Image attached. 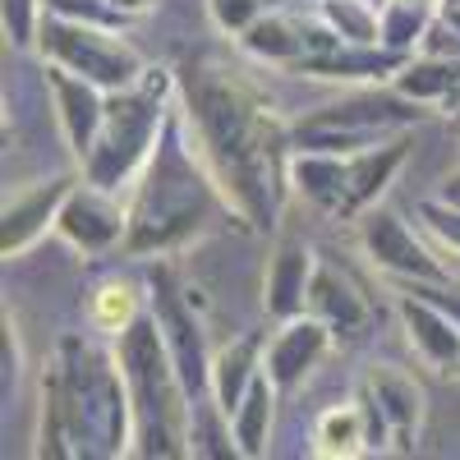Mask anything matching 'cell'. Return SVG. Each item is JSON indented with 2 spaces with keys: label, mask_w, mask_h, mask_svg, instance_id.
Segmentation results:
<instances>
[{
  "label": "cell",
  "mask_w": 460,
  "mask_h": 460,
  "mask_svg": "<svg viewBox=\"0 0 460 460\" xmlns=\"http://www.w3.org/2000/svg\"><path fill=\"white\" fill-rule=\"evenodd\" d=\"M115 5H120L125 14H134V19H143L152 5H157V0H115Z\"/></svg>",
  "instance_id": "cell-35"
},
{
  "label": "cell",
  "mask_w": 460,
  "mask_h": 460,
  "mask_svg": "<svg viewBox=\"0 0 460 460\" xmlns=\"http://www.w3.org/2000/svg\"><path fill=\"white\" fill-rule=\"evenodd\" d=\"M125 230H129V208L120 203V194L97 184H74L69 199L56 217V235L84 258H106L125 244Z\"/></svg>",
  "instance_id": "cell-11"
},
{
  "label": "cell",
  "mask_w": 460,
  "mask_h": 460,
  "mask_svg": "<svg viewBox=\"0 0 460 460\" xmlns=\"http://www.w3.org/2000/svg\"><path fill=\"white\" fill-rule=\"evenodd\" d=\"M332 345H336V336L327 332V323H318L314 314H299V318L281 323L277 336L267 341L262 368H267V377L277 382V392L290 396L318 373V364L332 355Z\"/></svg>",
  "instance_id": "cell-13"
},
{
  "label": "cell",
  "mask_w": 460,
  "mask_h": 460,
  "mask_svg": "<svg viewBox=\"0 0 460 460\" xmlns=\"http://www.w3.org/2000/svg\"><path fill=\"white\" fill-rule=\"evenodd\" d=\"M438 199H442V203H451V208H460V171L442 175V184H438Z\"/></svg>",
  "instance_id": "cell-33"
},
{
  "label": "cell",
  "mask_w": 460,
  "mask_h": 460,
  "mask_svg": "<svg viewBox=\"0 0 460 460\" xmlns=\"http://www.w3.org/2000/svg\"><path fill=\"white\" fill-rule=\"evenodd\" d=\"M267 10V0H208V14H212V23L226 32V37H240L249 23H258Z\"/></svg>",
  "instance_id": "cell-31"
},
{
  "label": "cell",
  "mask_w": 460,
  "mask_h": 460,
  "mask_svg": "<svg viewBox=\"0 0 460 460\" xmlns=\"http://www.w3.org/2000/svg\"><path fill=\"white\" fill-rule=\"evenodd\" d=\"M175 74L171 69H143V79L106 93V115L93 152L79 162L84 180L111 194H129V184L138 180V171L147 166L152 147L162 143L171 115H175Z\"/></svg>",
  "instance_id": "cell-5"
},
{
  "label": "cell",
  "mask_w": 460,
  "mask_h": 460,
  "mask_svg": "<svg viewBox=\"0 0 460 460\" xmlns=\"http://www.w3.org/2000/svg\"><path fill=\"white\" fill-rule=\"evenodd\" d=\"M318 19L355 47H382V10L368 0H318Z\"/></svg>",
  "instance_id": "cell-27"
},
{
  "label": "cell",
  "mask_w": 460,
  "mask_h": 460,
  "mask_svg": "<svg viewBox=\"0 0 460 460\" xmlns=\"http://www.w3.org/2000/svg\"><path fill=\"white\" fill-rule=\"evenodd\" d=\"M134 451V405L115 350L84 332H65L42 368L37 456L115 460Z\"/></svg>",
  "instance_id": "cell-2"
},
{
  "label": "cell",
  "mask_w": 460,
  "mask_h": 460,
  "mask_svg": "<svg viewBox=\"0 0 460 460\" xmlns=\"http://www.w3.org/2000/svg\"><path fill=\"white\" fill-rule=\"evenodd\" d=\"M392 88L410 102H424V106H442V102H460V56L447 51H414L401 74L392 79Z\"/></svg>",
  "instance_id": "cell-22"
},
{
  "label": "cell",
  "mask_w": 460,
  "mask_h": 460,
  "mask_svg": "<svg viewBox=\"0 0 460 460\" xmlns=\"http://www.w3.org/2000/svg\"><path fill=\"white\" fill-rule=\"evenodd\" d=\"M438 23V0H382V47L414 56Z\"/></svg>",
  "instance_id": "cell-26"
},
{
  "label": "cell",
  "mask_w": 460,
  "mask_h": 460,
  "mask_svg": "<svg viewBox=\"0 0 460 460\" xmlns=\"http://www.w3.org/2000/svg\"><path fill=\"white\" fill-rule=\"evenodd\" d=\"M143 286H147V314L162 327V341H166V350H171L184 387H189V401L194 405L208 401L212 396V355L217 350H208V323L199 314L194 290L184 286V277L175 272L171 258H152Z\"/></svg>",
  "instance_id": "cell-7"
},
{
  "label": "cell",
  "mask_w": 460,
  "mask_h": 460,
  "mask_svg": "<svg viewBox=\"0 0 460 460\" xmlns=\"http://www.w3.org/2000/svg\"><path fill=\"white\" fill-rule=\"evenodd\" d=\"M396 318L405 327V341H410V350L424 359L429 368L438 373H456L460 368V323L447 318L438 304H429L424 295H414L401 286L396 295Z\"/></svg>",
  "instance_id": "cell-17"
},
{
  "label": "cell",
  "mask_w": 460,
  "mask_h": 460,
  "mask_svg": "<svg viewBox=\"0 0 460 460\" xmlns=\"http://www.w3.org/2000/svg\"><path fill=\"white\" fill-rule=\"evenodd\" d=\"M345 171H350V157H345V152H309V147L290 152V189L309 208H318L323 217L341 212Z\"/></svg>",
  "instance_id": "cell-21"
},
{
  "label": "cell",
  "mask_w": 460,
  "mask_h": 460,
  "mask_svg": "<svg viewBox=\"0 0 460 460\" xmlns=\"http://www.w3.org/2000/svg\"><path fill=\"white\" fill-rule=\"evenodd\" d=\"M47 14L74 19V23H93V28H111V32H125L134 23V14H125L115 0H42Z\"/></svg>",
  "instance_id": "cell-28"
},
{
  "label": "cell",
  "mask_w": 460,
  "mask_h": 460,
  "mask_svg": "<svg viewBox=\"0 0 460 460\" xmlns=\"http://www.w3.org/2000/svg\"><path fill=\"white\" fill-rule=\"evenodd\" d=\"M424 120H429L424 102H410L396 88L387 93L373 88V93H350V97L327 102L309 115H299V120H290V143L309 147V152H345L350 157V152L401 138Z\"/></svg>",
  "instance_id": "cell-6"
},
{
  "label": "cell",
  "mask_w": 460,
  "mask_h": 460,
  "mask_svg": "<svg viewBox=\"0 0 460 460\" xmlns=\"http://www.w3.org/2000/svg\"><path fill=\"white\" fill-rule=\"evenodd\" d=\"M0 19H5L10 47L28 51V47H37V32H42L47 5H42V0H0Z\"/></svg>",
  "instance_id": "cell-29"
},
{
  "label": "cell",
  "mask_w": 460,
  "mask_h": 460,
  "mask_svg": "<svg viewBox=\"0 0 460 460\" xmlns=\"http://www.w3.org/2000/svg\"><path fill=\"white\" fill-rule=\"evenodd\" d=\"M47 88H51V102H56V120H60L65 147L84 162L93 152V143H97L102 115H106V88L79 79V74H69L60 65H47Z\"/></svg>",
  "instance_id": "cell-16"
},
{
  "label": "cell",
  "mask_w": 460,
  "mask_h": 460,
  "mask_svg": "<svg viewBox=\"0 0 460 460\" xmlns=\"http://www.w3.org/2000/svg\"><path fill=\"white\" fill-rule=\"evenodd\" d=\"M240 51L262 60V65H277V69H290V74H304L318 56H327L332 47H341L345 37H336L318 10L314 19L309 14H290V10H267L258 23H249L240 37Z\"/></svg>",
  "instance_id": "cell-9"
},
{
  "label": "cell",
  "mask_w": 460,
  "mask_h": 460,
  "mask_svg": "<svg viewBox=\"0 0 460 460\" xmlns=\"http://www.w3.org/2000/svg\"><path fill=\"white\" fill-rule=\"evenodd\" d=\"M314 456H323V460L373 456V433H368V414H364L359 396H350L345 405H332V410L318 414V424H314Z\"/></svg>",
  "instance_id": "cell-24"
},
{
  "label": "cell",
  "mask_w": 460,
  "mask_h": 460,
  "mask_svg": "<svg viewBox=\"0 0 460 460\" xmlns=\"http://www.w3.org/2000/svg\"><path fill=\"white\" fill-rule=\"evenodd\" d=\"M143 295H147V286H138V281H129V277H106V281H97L93 286V295H88V323L102 332V336H120L125 327H134L147 309H143Z\"/></svg>",
  "instance_id": "cell-25"
},
{
  "label": "cell",
  "mask_w": 460,
  "mask_h": 460,
  "mask_svg": "<svg viewBox=\"0 0 460 460\" xmlns=\"http://www.w3.org/2000/svg\"><path fill=\"white\" fill-rule=\"evenodd\" d=\"M318 272V258L304 240H281L267 258V277H262V309L267 318L290 323L299 314H309V286Z\"/></svg>",
  "instance_id": "cell-18"
},
{
  "label": "cell",
  "mask_w": 460,
  "mask_h": 460,
  "mask_svg": "<svg viewBox=\"0 0 460 460\" xmlns=\"http://www.w3.org/2000/svg\"><path fill=\"white\" fill-rule=\"evenodd\" d=\"M451 125H456V129H460V102H456V106H451Z\"/></svg>",
  "instance_id": "cell-36"
},
{
  "label": "cell",
  "mask_w": 460,
  "mask_h": 460,
  "mask_svg": "<svg viewBox=\"0 0 460 460\" xmlns=\"http://www.w3.org/2000/svg\"><path fill=\"white\" fill-rule=\"evenodd\" d=\"M355 226H359L364 258L377 267V272H387L392 281H451V267L414 235L401 212L368 208Z\"/></svg>",
  "instance_id": "cell-10"
},
{
  "label": "cell",
  "mask_w": 460,
  "mask_h": 460,
  "mask_svg": "<svg viewBox=\"0 0 460 460\" xmlns=\"http://www.w3.org/2000/svg\"><path fill=\"white\" fill-rule=\"evenodd\" d=\"M125 208H129V230H125L120 253L147 258V262L189 249L194 240L208 235L221 212H230L217 180L199 162V152L189 147L180 115H171L162 143L152 147L147 166L129 184Z\"/></svg>",
  "instance_id": "cell-3"
},
{
  "label": "cell",
  "mask_w": 460,
  "mask_h": 460,
  "mask_svg": "<svg viewBox=\"0 0 460 460\" xmlns=\"http://www.w3.org/2000/svg\"><path fill=\"white\" fill-rule=\"evenodd\" d=\"M277 382L267 377V368L253 377L249 396L235 405V414H230V438H235V456L244 460H262L267 447H272V424H277Z\"/></svg>",
  "instance_id": "cell-23"
},
{
  "label": "cell",
  "mask_w": 460,
  "mask_h": 460,
  "mask_svg": "<svg viewBox=\"0 0 460 460\" xmlns=\"http://www.w3.org/2000/svg\"><path fill=\"white\" fill-rule=\"evenodd\" d=\"M175 84L184 138L217 180L226 208L244 230H272L290 194V125L258 84L221 60H189Z\"/></svg>",
  "instance_id": "cell-1"
},
{
  "label": "cell",
  "mask_w": 460,
  "mask_h": 460,
  "mask_svg": "<svg viewBox=\"0 0 460 460\" xmlns=\"http://www.w3.org/2000/svg\"><path fill=\"white\" fill-rule=\"evenodd\" d=\"M262 355H267V336L262 332H244L235 341H226L221 350L212 355V401L217 410L230 419L235 405L249 396L253 377L262 373Z\"/></svg>",
  "instance_id": "cell-20"
},
{
  "label": "cell",
  "mask_w": 460,
  "mask_h": 460,
  "mask_svg": "<svg viewBox=\"0 0 460 460\" xmlns=\"http://www.w3.org/2000/svg\"><path fill=\"white\" fill-rule=\"evenodd\" d=\"M359 387L373 396V405L387 419L392 456H410L419 447V438H424V419H429V396L419 387V377L396 364H368Z\"/></svg>",
  "instance_id": "cell-12"
},
{
  "label": "cell",
  "mask_w": 460,
  "mask_h": 460,
  "mask_svg": "<svg viewBox=\"0 0 460 460\" xmlns=\"http://www.w3.org/2000/svg\"><path fill=\"white\" fill-rule=\"evenodd\" d=\"M115 359H120L129 405H134V451L138 460H184L194 456V401L162 341V327L143 314L134 327L115 336Z\"/></svg>",
  "instance_id": "cell-4"
},
{
  "label": "cell",
  "mask_w": 460,
  "mask_h": 460,
  "mask_svg": "<svg viewBox=\"0 0 460 460\" xmlns=\"http://www.w3.org/2000/svg\"><path fill=\"white\" fill-rule=\"evenodd\" d=\"M74 184H79V180L56 175V180L28 184V189H19V194H10L5 208H0V253H5V258H23L37 240L47 235V230H56V217H60V208H65Z\"/></svg>",
  "instance_id": "cell-14"
},
{
  "label": "cell",
  "mask_w": 460,
  "mask_h": 460,
  "mask_svg": "<svg viewBox=\"0 0 460 460\" xmlns=\"http://www.w3.org/2000/svg\"><path fill=\"white\" fill-rule=\"evenodd\" d=\"M419 221H424V230L438 240L442 253L460 258V208H451V203H442V199L433 194V199L419 203Z\"/></svg>",
  "instance_id": "cell-30"
},
{
  "label": "cell",
  "mask_w": 460,
  "mask_h": 460,
  "mask_svg": "<svg viewBox=\"0 0 460 460\" xmlns=\"http://www.w3.org/2000/svg\"><path fill=\"white\" fill-rule=\"evenodd\" d=\"M410 157V134L401 138H387L377 147H364V152H350V171H345V199H341V212L336 221H359L368 208H377V199L392 189V180L401 175Z\"/></svg>",
  "instance_id": "cell-19"
},
{
  "label": "cell",
  "mask_w": 460,
  "mask_h": 460,
  "mask_svg": "<svg viewBox=\"0 0 460 460\" xmlns=\"http://www.w3.org/2000/svg\"><path fill=\"white\" fill-rule=\"evenodd\" d=\"M438 23H447L460 37V0H438Z\"/></svg>",
  "instance_id": "cell-34"
},
{
  "label": "cell",
  "mask_w": 460,
  "mask_h": 460,
  "mask_svg": "<svg viewBox=\"0 0 460 460\" xmlns=\"http://www.w3.org/2000/svg\"><path fill=\"white\" fill-rule=\"evenodd\" d=\"M309 314L318 323H327L336 345L364 341L368 327H373V309H368L364 290L327 258H318V272H314V286H309Z\"/></svg>",
  "instance_id": "cell-15"
},
{
  "label": "cell",
  "mask_w": 460,
  "mask_h": 460,
  "mask_svg": "<svg viewBox=\"0 0 460 460\" xmlns=\"http://www.w3.org/2000/svg\"><path fill=\"white\" fill-rule=\"evenodd\" d=\"M456 377H460V368H456Z\"/></svg>",
  "instance_id": "cell-37"
},
{
  "label": "cell",
  "mask_w": 460,
  "mask_h": 460,
  "mask_svg": "<svg viewBox=\"0 0 460 460\" xmlns=\"http://www.w3.org/2000/svg\"><path fill=\"white\" fill-rule=\"evenodd\" d=\"M37 51H42L47 65H60L79 79L106 88V93H120L129 84L143 79V56L125 42L120 32L111 28H93V23H74L60 14L42 19V32H37Z\"/></svg>",
  "instance_id": "cell-8"
},
{
  "label": "cell",
  "mask_w": 460,
  "mask_h": 460,
  "mask_svg": "<svg viewBox=\"0 0 460 460\" xmlns=\"http://www.w3.org/2000/svg\"><path fill=\"white\" fill-rule=\"evenodd\" d=\"M405 290H414V295H424L429 304H438V309L447 314V318H456L460 323V290L451 286V281H401Z\"/></svg>",
  "instance_id": "cell-32"
}]
</instances>
